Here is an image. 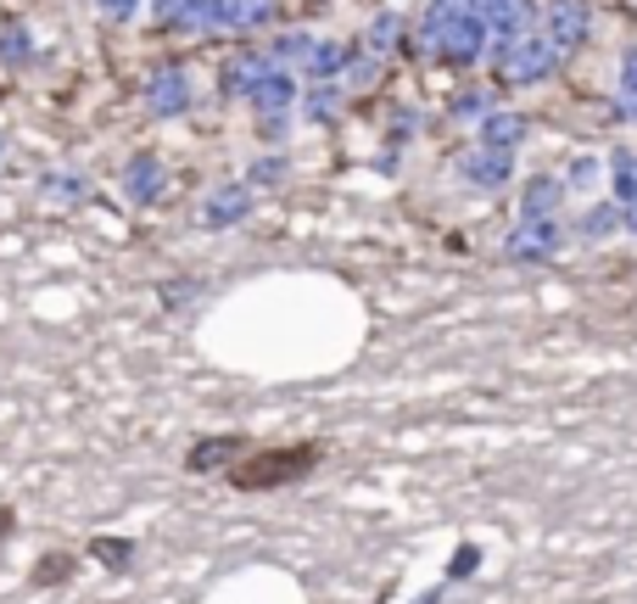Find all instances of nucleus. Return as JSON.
<instances>
[{
	"mask_svg": "<svg viewBox=\"0 0 637 604\" xmlns=\"http://www.w3.org/2000/svg\"><path fill=\"white\" fill-rule=\"evenodd\" d=\"M319 459H325L319 442H258V448H247L229 464L224 482L235 493H280V487L308 482L319 471Z\"/></svg>",
	"mask_w": 637,
	"mask_h": 604,
	"instance_id": "nucleus-1",
	"label": "nucleus"
},
{
	"mask_svg": "<svg viewBox=\"0 0 637 604\" xmlns=\"http://www.w3.org/2000/svg\"><path fill=\"white\" fill-rule=\"evenodd\" d=\"M247 448H252L247 437H213V442H196L185 464H190V471H213V464H224V471H229V464L247 453Z\"/></svg>",
	"mask_w": 637,
	"mask_h": 604,
	"instance_id": "nucleus-2",
	"label": "nucleus"
},
{
	"mask_svg": "<svg viewBox=\"0 0 637 604\" xmlns=\"http://www.w3.org/2000/svg\"><path fill=\"white\" fill-rule=\"evenodd\" d=\"M95 560H107V566H123V560H129V543H113V537H102V543H95Z\"/></svg>",
	"mask_w": 637,
	"mask_h": 604,
	"instance_id": "nucleus-3",
	"label": "nucleus"
},
{
	"mask_svg": "<svg viewBox=\"0 0 637 604\" xmlns=\"http://www.w3.org/2000/svg\"><path fill=\"white\" fill-rule=\"evenodd\" d=\"M68 566H73V554H51V560L39 566V582H62V577H68Z\"/></svg>",
	"mask_w": 637,
	"mask_h": 604,
	"instance_id": "nucleus-4",
	"label": "nucleus"
},
{
	"mask_svg": "<svg viewBox=\"0 0 637 604\" xmlns=\"http://www.w3.org/2000/svg\"><path fill=\"white\" fill-rule=\"evenodd\" d=\"M12 526H17V516L12 509H0V537H12Z\"/></svg>",
	"mask_w": 637,
	"mask_h": 604,
	"instance_id": "nucleus-5",
	"label": "nucleus"
}]
</instances>
